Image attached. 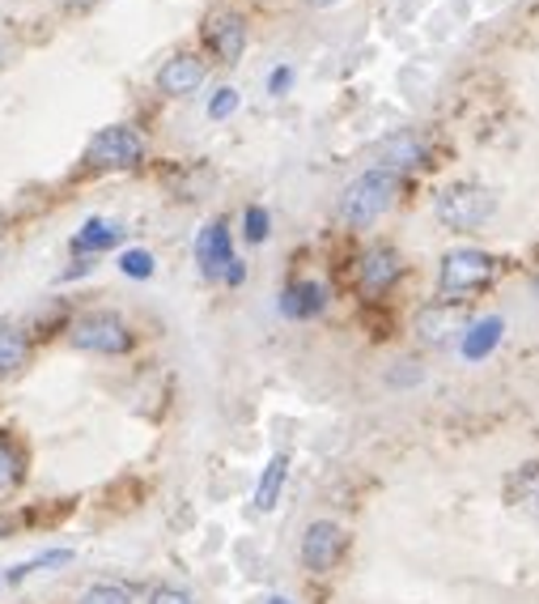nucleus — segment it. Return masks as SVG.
Here are the masks:
<instances>
[{"label":"nucleus","mask_w":539,"mask_h":604,"mask_svg":"<svg viewBox=\"0 0 539 604\" xmlns=\"http://www.w3.org/2000/svg\"><path fill=\"white\" fill-rule=\"evenodd\" d=\"M69 345L81 350V354H103V358H123L132 354L136 336L123 316L116 311H85L77 320L69 323Z\"/></svg>","instance_id":"f257e3e1"},{"label":"nucleus","mask_w":539,"mask_h":604,"mask_svg":"<svg viewBox=\"0 0 539 604\" xmlns=\"http://www.w3.org/2000/svg\"><path fill=\"white\" fill-rule=\"evenodd\" d=\"M395 192H399V175H391V170L374 166V170L357 175L345 188V197H340L345 226H370V222H379L386 209L395 204Z\"/></svg>","instance_id":"f03ea898"},{"label":"nucleus","mask_w":539,"mask_h":604,"mask_svg":"<svg viewBox=\"0 0 539 604\" xmlns=\"http://www.w3.org/2000/svg\"><path fill=\"white\" fill-rule=\"evenodd\" d=\"M433 213L446 230H476L498 213V197L480 183H451L433 197Z\"/></svg>","instance_id":"7ed1b4c3"},{"label":"nucleus","mask_w":539,"mask_h":604,"mask_svg":"<svg viewBox=\"0 0 539 604\" xmlns=\"http://www.w3.org/2000/svg\"><path fill=\"white\" fill-rule=\"evenodd\" d=\"M498 277V260L489 251H476V247H459V251H446L442 256V269H438V289L446 298H471L476 289Z\"/></svg>","instance_id":"20e7f679"},{"label":"nucleus","mask_w":539,"mask_h":604,"mask_svg":"<svg viewBox=\"0 0 539 604\" xmlns=\"http://www.w3.org/2000/svg\"><path fill=\"white\" fill-rule=\"evenodd\" d=\"M145 137L132 128V123H111V128H98L85 145V166L94 170H132L145 162Z\"/></svg>","instance_id":"39448f33"},{"label":"nucleus","mask_w":539,"mask_h":604,"mask_svg":"<svg viewBox=\"0 0 539 604\" xmlns=\"http://www.w3.org/2000/svg\"><path fill=\"white\" fill-rule=\"evenodd\" d=\"M345 554H348V532L336 520H314L302 532V566H307L310 575L336 570Z\"/></svg>","instance_id":"423d86ee"},{"label":"nucleus","mask_w":539,"mask_h":604,"mask_svg":"<svg viewBox=\"0 0 539 604\" xmlns=\"http://www.w3.org/2000/svg\"><path fill=\"white\" fill-rule=\"evenodd\" d=\"M200 35H204V47H208L221 64H238V56L247 51V22H242L238 13H230V9H213V13L204 17Z\"/></svg>","instance_id":"0eeeda50"},{"label":"nucleus","mask_w":539,"mask_h":604,"mask_svg":"<svg viewBox=\"0 0 539 604\" xmlns=\"http://www.w3.org/2000/svg\"><path fill=\"white\" fill-rule=\"evenodd\" d=\"M195 260H200V273L208 277V282H221L226 277V269H230L233 260V239H230V226L217 217V222H208L200 235H195Z\"/></svg>","instance_id":"6e6552de"},{"label":"nucleus","mask_w":539,"mask_h":604,"mask_svg":"<svg viewBox=\"0 0 539 604\" xmlns=\"http://www.w3.org/2000/svg\"><path fill=\"white\" fill-rule=\"evenodd\" d=\"M200 85H204V60L192 51H179L157 69V90L170 94V98H188Z\"/></svg>","instance_id":"1a4fd4ad"},{"label":"nucleus","mask_w":539,"mask_h":604,"mask_svg":"<svg viewBox=\"0 0 539 604\" xmlns=\"http://www.w3.org/2000/svg\"><path fill=\"white\" fill-rule=\"evenodd\" d=\"M399 277H404V264H399V256H395L391 247H370V251L361 256V289H366L370 298L391 294Z\"/></svg>","instance_id":"9d476101"},{"label":"nucleus","mask_w":539,"mask_h":604,"mask_svg":"<svg viewBox=\"0 0 539 604\" xmlns=\"http://www.w3.org/2000/svg\"><path fill=\"white\" fill-rule=\"evenodd\" d=\"M424 154H429V145H424V137H417V132H395V137H386L383 145L374 150L379 170H391V175H404V170L421 166Z\"/></svg>","instance_id":"9b49d317"},{"label":"nucleus","mask_w":539,"mask_h":604,"mask_svg":"<svg viewBox=\"0 0 539 604\" xmlns=\"http://www.w3.org/2000/svg\"><path fill=\"white\" fill-rule=\"evenodd\" d=\"M119 239H123V226H119V222H107V217H89L77 235H73L69 251H73V256H81V260H89V256H103V251L119 247Z\"/></svg>","instance_id":"f8f14e48"},{"label":"nucleus","mask_w":539,"mask_h":604,"mask_svg":"<svg viewBox=\"0 0 539 604\" xmlns=\"http://www.w3.org/2000/svg\"><path fill=\"white\" fill-rule=\"evenodd\" d=\"M459 328H463V307H451V303L424 307L421 316H417V336H421L424 345H446Z\"/></svg>","instance_id":"ddd939ff"},{"label":"nucleus","mask_w":539,"mask_h":604,"mask_svg":"<svg viewBox=\"0 0 539 604\" xmlns=\"http://www.w3.org/2000/svg\"><path fill=\"white\" fill-rule=\"evenodd\" d=\"M323 307H327V289L319 282H289L280 294V311L289 320H314L323 316Z\"/></svg>","instance_id":"4468645a"},{"label":"nucleus","mask_w":539,"mask_h":604,"mask_svg":"<svg viewBox=\"0 0 539 604\" xmlns=\"http://www.w3.org/2000/svg\"><path fill=\"white\" fill-rule=\"evenodd\" d=\"M26 363H31V336H26V328L0 323V379L26 370Z\"/></svg>","instance_id":"2eb2a0df"},{"label":"nucleus","mask_w":539,"mask_h":604,"mask_svg":"<svg viewBox=\"0 0 539 604\" xmlns=\"http://www.w3.org/2000/svg\"><path fill=\"white\" fill-rule=\"evenodd\" d=\"M510 507H518L523 516H536L539 520V460L523 464L514 477H510Z\"/></svg>","instance_id":"dca6fc26"},{"label":"nucleus","mask_w":539,"mask_h":604,"mask_svg":"<svg viewBox=\"0 0 539 604\" xmlns=\"http://www.w3.org/2000/svg\"><path fill=\"white\" fill-rule=\"evenodd\" d=\"M26 447L17 443L9 430H0V494H9V489H17V485L26 482Z\"/></svg>","instance_id":"f3484780"},{"label":"nucleus","mask_w":539,"mask_h":604,"mask_svg":"<svg viewBox=\"0 0 539 604\" xmlns=\"http://www.w3.org/2000/svg\"><path fill=\"white\" fill-rule=\"evenodd\" d=\"M285 477H289V455L280 451V455H272L268 460L264 477L255 485V511H272V507H276V498H280V489H285Z\"/></svg>","instance_id":"a211bd4d"},{"label":"nucleus","mask_w":539,"mask_h":604,"mask_svg":"<svg viewBox=\"0 0 539 604\" xmlns=\"http://www.w3.org/2000/svg\"><path fill=\"white\" fill-rule=\"evenodd\" d=\"M73 562V549H47L39 558H31V562L13 566L9 575H4V583H26L31 575H39V570H56V566Z\"/></svg>","instance_id":"6ab92c4d"},{"label":"nucleus","mask_w":539,"mask_h":604,"mask_svg":"<svg viewBox=\"0 0 539 604\" xmlns=\"http://www.w3.org/2000/svg\"><path fill=\"white\" fill-rule=\"evenodd\" d=\"M498 336H501L498 316H493V320H484V323H476V328H471V336H467V345H463V354H467V358H480V354H489V350L498 345Z\"/></svg>","instance_id":"aec40b11"},{"label":"nucleus","mask_w":539,"mask_h":604,"mask_svg":"<svg viewBox=\"0 0 539 604\" xmlns=\"http://www.w3.org/2000/svg\"><path fill=\"white\" fill-rule=\"evenodd\" d=\"M242 235H247V242H264L272 235V217L264 204H247L242 209Z\"/></svg>","instance_id":"412c9836"},{"label":"nucleus","mask_w":539,"mask_h":604,"mask_svg":"<svg viewBox=\"0 0 539 604\" xmlns=\"http://www.w3.org/2000/svg\"><path fill=\"white\" fill-rule=\"evenodd\" d=\"M77 604H132V592L119 583H89L77 596Z\"/></svg>","instance_id":"4be33fe9"},{"label":"nucleus","mask_w":539,"mask_h":604,"mask_svg":"<svg viewBox=\"0 0 539 604\" xmlns=\"http://www.w3.org/2000/svg\"><path fill=\"white\" fill-rule=\"evenodd\" d=\"M119 269H123L128 277L145 282V277H154V256H149L145 247H128V251L119 256Z\"/></svg>","instance_id":"5701e85b"},{"label":"nucleus","mask_w":539,"mask_h":604,"mask_svg":"<svg viewBox=\"0 0 539 604\" xmlns=\"http://www.w3.org/2000/svg\"><path fill=\"white\" fill-rule=\"evenodd\" d=\"M233 111H238V90L221 85V90L213 94V103H208V120H226Z\"/></svg>","instance_id":"b1692460"},{"label":"nucleus","mask_w":539,"mask_h":604,"mask_svg":"<svg viewBox=\"0 0 539 604\" xmlns=\"http://www.w3.org/2000/svg\"><path fill=\"white\" fill-rule=\"evenodd\" d=\"M149 604H195V596L188 588H175V583H161L149 592Z\"/></svg>","instance_id":"393cba45"},{"label":"nucleus","mask_w":539,"mask_h":604,"mask_svg":"<svg viewBox=\"0 0 539 604\" xmlns=\"http://www.w3.org/2000/svg\"><path fill=\"white\" fill-rule=\"evenodd\" d=\"M289 81H294V69H289V64H280V69H272L268 90L272 94H285V90H289Z\"/></svg>","instance_id":"a878e982"},{"label":"nucleus","mask_w":539,"mask_h":604,"mask_svg":"<svg viewBox=\"0 0 539 604\" xmlns=\"http://www.w3.org/2000/svg\"><path fill=\"white\" fill-rule=\"evenodd\" d=\"M17 528H22V516H13V511H0V541L17 536Z\"/></svg>","instance_id":"bb28decb"},{"label":"nucleus","mask_w":539,"mask_h":604,"mask_svg":"<svg viewBox=\"0 0 539 604\" xmlns=\"http://www.w3.org/2000/svg\"><path fill=\"white\" fill-rule=\"evenodd\" d=\"M64 4H69V9H94L98 0H64Z\"/></svg>","instance_id":"cd10ccee"},{"label":"nucleus","mask_w":539,"mask_h":604,"mask_svg":"<svg viewBox=\"0 0 539 604\" xmlns=\"http://www.w3.org/2000/svg\"><path fill=\"white\" fill-rule=\"evenodd\" d=\"M307 4H314V9H327V4H336V0H307Z\"/></svg>","instance_id":"c85d7f7f"},{"label":"nucleus","mask_w":539,"mask_h":604,"mask_svg":"<svg viewBox=\"0 0 539 604\" xmlns=\"http://www.w3.org/2000/svg\"><path fill=\"white\" fill-rule=\"evenodd\" d=\"M268 604H289V601H285V596H272V601Z\"/></svg>","instance_id":"c756f323"},{"label":"nucleus","mask_w":539,"mask_h":604,"mask_svg":"<svg viewBox=\"0 0 539 604\" xmlns=\"http://www.w3.org/2000/svg\"><path fill=\"white\" fill-rule=\"evenodd\" d=\"M0 588H4V575H0Z\"/></svg>","instance_id":"7c9ffc66"}]
</instances>
